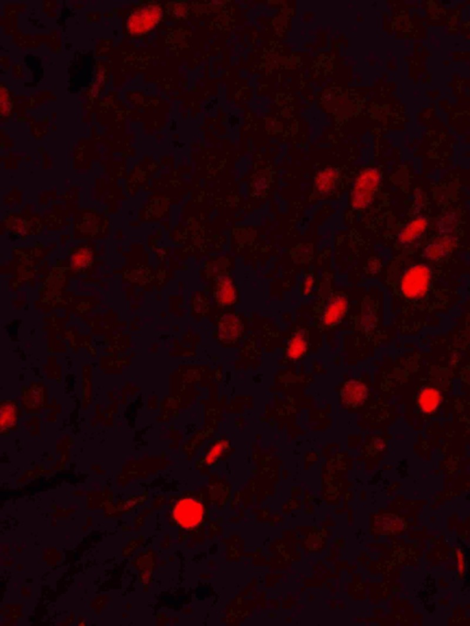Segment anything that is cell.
Instances as JSON below:
<instances>
[{
    "label": "cell",
    "instance_id": "8992f818",
    "mask_svg": "<svg viewBox=\"0 0 470 626\" xmlns=\"http://www.w3.org/2000/svg\"><path fill=\"white\" fill-rule=\"evenodd\" d=\"M244 323L240 315L227 312L220 318L217 325V336L224 345H235L243 336Z\"/></svg>",
    "mask_w": 470,
    "mask_h": 626
},
{
    "label": "cell",
    "instance_id": "9c48e42d",
    "mask_svg": "<svg viewBox=\"0 0 470 626\" xmlns=\"http://www.w3.org/2000/svg\"><path fill=\"white\" fill-rule=\"evenodd\" d=\"M378 323H380V315H378V309L374 299L370 297H366L362 301L358 315L356 318L357 330L362 334H370L377 330Z\"/></svg>",
    "mask_w": 470,
    "mask_h": 626
},
{
    "label": "cell",
    "instance_id": "e0dca14e",
    "mask_svg": "<svg viewBox=\"0 0 470 626\" xmlns=\"http://www.w3.org/2000/svg\"><path fill=\"white\" fill-rule=\"evenodd\" d=\"M158 14L159 12L157 10L154 9H146L144 12L140 13V16H137L136 18H133V21H131V24L138 23L137 25L130 27L131 29L136 28L137 32H141L142 29H146L152 27L155 23V21H157Z\"/></svg>",
    "mask_w": 470,
    "mask_h": 626
},
{
    "label": "cell",
    "instance_id": "52a82bcc",
    "mask_svg": "<svg viewBox=\"0 0 470 626\" xmlns=\"http://www.w3.org/2000/svg\"><path fill=\"white\" fill-rule=\"evenodd\" d=\"M339 396L343 405L350 409H358L369 399V388L361 380L349 379L341 387Z\"/></svg>",
    "mask_w": 470,
    "mask_h": 626
},
{
    "label": "cell",
    "instance_id": "8fae6325",
    "mask_svg": "<svg viewBox=\"0 0 470 626\" xmlns=\"http://www.w3.org/2000/svg\"><path fill=\"white\" fill-rule=\"evenodd\" d=\"M214 299L220 307L230 308L237 302L238 290L230 275H220L215 281Z\"/></svg>",
    "mask_w": 470,
    "mask_h": 626
},
{
    "label": "cell",
    "instance_id": "44dd1931",
    "mask_svg": "<svg viewBox=\"0 0 470 626\" xmlns=\"http://www.w3.org/2000/svg\"><path fill=\"white\" fill-rule=\"evenodd\" d=\"M426 195H424L423 191L418 190L417 192H415V197H413V210H415V214L423 213V210L426 207Z\"/></svg>",
    "mask_w": 470,
    "mask_h": 626
},
{
    "label": "cell",
    "instance_id": "30bf717a",
    "mask_svg": "<svg viewBox=\"0 0 470 626\" xmlns=\"http://www.w3.org/2000/svg\"><path fill=\"white\" fill-rule=\"evenodd\" d=\"M461 225V213L455 209H448L432 221V231L437 236H458Z\"/></svg>",
    "mask_w": 470,
    "mask_h": 626
},
{
    "label": "cell",
    "instance_id": "ffe728a7",
    "mask_svg": "<svg viewBox=\"0 0 470 626\" xmlns=\"http://www.w3.org/2000/svg\"><path fill=\"white\" fill-rule=\"evenodd\" d=\"M315 277H314L313 274L305 275L303 277L302 282V293L303 296L309 297L313 294L314 288H315Z\"/></svg>",
    "mask_w": 470,
    "mask_h": 626
},
{
    "label": "cell",
    "instance_id": "277c9868",
    "mask_svg": "<svg viewBox=\"0 0 470 626\" xmlns=\"http://www.w3.org/2000/svg\"><path fill=\"white\" fill-rule=\"evenodd\" d=\"M458 236H437L428 238L420 247L421 260L436 266L447 262L458 247Z\"/></svg>",
    "mask_w": 470,
    "mask_h": 626
},
{
    "label": "cell",
    "instance_id": "4fadbf2b",
    "mask_svg": "<svg viewBox=\"0 0 470 626\" xmlns=\"http://www.w3.org/2000/svg\"><path fill=\"white\" fill-rule=\"evenodd\" d=\"M444 396L439 388L426 386L421 388L416 397V405L421 414L432 415L436 414L441 407Z\"/></svg>",
    "mask_w": 470,
    "mask_h": 626
},
{
    "label": "cell",
    "instance_id": "6da1fadb",
    "mask_svg": "<svg viewBox=\"0 0 470 626\" xmlns=\"http://www.w3.org/2000/svg\"><path fill=\"white\" fill-rule=\"evenodd\" d=\"M434 277L436 272L432 264L423 260L410 262L397 277V293L410 303L423 302L434 288Z\"/></svg>",
    "mask_w": 470,
    "mask_h": 626
},
{
    "label": "cell",
    "instance_id": "2e32d148",
    "mask_svg": "<svg viewBox=\"0 0 470 626\" xmlns=\"http://www.w3.org/2000/svg\"><path fill=\"white\" fill-rule=\"evenodd\" d=\"M270 187V175L265 170H261L254 175L251 182L252 193L254 196L262 198L267 195Z\"/></svg>",
    "mask_w": 470,
    "mask_h": 626
},
{
    "label": "cell",
    "instance_id": "7a4b0ae2",
    "mask_svg": "<svg viewBox=\"0 0 470 626\" xmlns=\"http://www.w3.org/2000/svg\"><path fill=\"white\" fill-rule=\"evenodd\" d=\"M383 182V174L377 166L366 167L354 178L350 193V206L364 212L374 204Z\"/></svg>",
    "mask_w": 470,
    "mask_h": 626
},
{
    "label": "cell",
    "instance_id": "ac0fdd59",
    "mask_svg": "<svg viewBox=\"0 0 470 626\" xmlns=\"http://www.w3.org/2000/svg\"><path fill=\"white\" fill-rule=\"evenodd\" d=\"M17 421V406L14 402H2L1 428L2 431L12 428Z\"/></svg>",
    "mask_w": 470,
    "mask_h": 626
},
{
    "label": "cell",
    "instance_id": "7402d4cb",
    "mask_svg": "<svg viewBox=\"0 0 470 626\" xmlns=\"http://www.w3.org/2000/svg\"><path fill=\"white\" fill-rule=\"evenodd\" d=\"M382 267V261H381L380 258H372L369 259V262H367L366 269L367 273L371 275V276H375V275L380 273Z\"/></svg>",
    "mask_w": 470,
    "mask_h": 626
},
{
    "label": "cell",
    "instance_id": "5bb4252c",
    "mask_svg": "<svg viewBox=\"0 0 470 626\" xmlns=\"http://www.w3.org/2000/svg\"><path fill=\"white\" fill-rule=\"evenodd\" d=\"M310 348V337L306 329L295 331L287 342L285 353L287 360L296 361L302 360Z\"/></svg>",
    "mask_w": 470,
    "mask_h": 626
},
{
    "label": "cell",
    "instance_id": "9a60e30c",
    "mask_svg": "<svg viewBox=\"0 0 470 626\" xmlns=\"http://www.w3.org/2000/svg\"><path fill=\"white\" fill-rule=\"evenodd\" d=\"M407 527V523L404 518L391 514L380 515L375 519L374 528L380 534H401Z\"/></svg>",
    "mask_w": 470,
    "mask_h": 626
},
{
    "label": "cell",
    "instance_id": "3957f363",
    "mask_svg": "<svg viewBox=\"0 0 470 626\" xmlns=\"http://www.w3.org/2000/svg\"><path fill=\"white\" fill-rule=\"evenodd\" d=\"M431 231V218L426 213H418L400 226L395 234V244L404 251L415 250L428 239Z\"/></svg>",
    "mask_w": 470,
    "mask_h": 626
},
{
    "label": "cell",
    "instance_id": "ba28073f",
    "mask_svg": "<svg viewBox=\"0 0 470 626\" xmlns=\"http://www.w3.org/2000/svg\"><path fill=\"white\" fill-rule=\"evenodd\" d=\"M203 507L198 501L186 499L177 503L174 510V520L185 528L196 527L203 521Z\"/></svg>",
    "mask_w": 470,
    "mask_h": 626
},
{
    "label": "cell",
    "instance_id": "d6986e66",
    "mask_svg": "<svg viewBox=\"0 0 470 626\" xmlns=\"http://www.w3.org/2000/svg\"><path fill=\"white\" fill-rule=\"evenodd\" d=\"M229 449V445L226 441H219L216 442L209 450L208 454L206 457V462L209 465H211L214 462H216L225 452L227 451V449Z\"/></svg>",
    "mask_w": 470,
    "mask_h": 626
},
{
    "label": "cell",
    "instance_id": "5b68a950",
    "mask_svg": "<svg viewBox=\"0 0 470 626\" xmlns=\"http://www.w3.org/2000/svg\"><path fill=\"white\" fill-rule=\"evenodd\" d=\"M348 297L342 292L330 296L322 308L319 323L325 328H334L345 319L349 310Z\"/></svg>",
    "mask_w": 470,
    "mask_h": 626
},
{
    "label": "cell",
    "instance_id": "7c38bea8",
    "mask_svg": "<svg viewBox=\"0 0 470 626\" xmlns=\"http://www.w3.org/2000/svg\"><path fill=\"white\" fill-rule=\"evenodd\" d=\"M340 180L339 169L334 166L324 167L314 177V192L319 197L331 196L337 191Z\"/></svg>",
    "mask_w": 470,
    "mask_h": 626
}]
</instances>
